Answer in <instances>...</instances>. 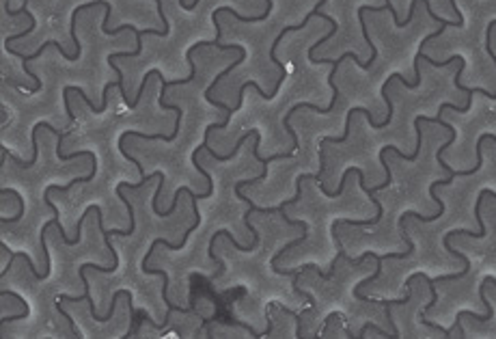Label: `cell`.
I'll return each mask as SVG.
<instances>
[{
    "label": "cell",
    "instance_id": "cell-1",
    "mask_svg": "<svg viewBox=\"0 0 496 339\" xmlns=\"http://www.w3.org/2000/svg\"><path fill=\"white\" fill-rule=\"evenodd\" d=\"M41 128H46V130L50 132V134H54V136H60V134H63V132L56 130L54 126H50L48 121H39L37 126L33 128V132H30V143H33V156H30V160H28V162L19 160V158L15 156V153H11V151H9L7 147H3V153H7V156L13 160V164H17L19 169H30V167H35V164H37V158H39V143H37V134H39V130H41Z\"/></svg>",
    "mask_w": 496,
    "mask_h": 339
},
{
    "label": "cell",
    "instance_id": "cell-2",
    "mask_svg": "<svg viewBox=\"0 0 496 339\" xmlns=\"http://www.w3.org/2000/svg\"><path fill=\"white\" fill-rule=\"evenodd\" d=\"M0 194H3V197H7V194H13V197L17 199V208H19V212L15 214L13 218H0V223H3V225H13L17 221H22L24 218V212H26V205H24L22 194H19L17 190H13V188H3V190H0Z\"/></svg>",
    "mask_w": 496,
    "mask_h": 339
},
{
    "label": "cell",
    "instance_id": "cell-3",
    "mask_svg": "<svg viewBox=\"0 0 496 339\" xmlns=\"http://www.w3.org/2000/svg\"><path fill=\"white\" fill-rule=\"evenodd\" d=\"M56 311L67 320V324H69V328H71V333H74V337H82V333L78 331V326H76V322H74V317L69 315V311L63 309V301H58V303H56Z\"/></svg>",
    "mask_w": 496,
    "mask_h": 339
}]
</instances>
